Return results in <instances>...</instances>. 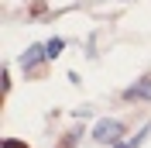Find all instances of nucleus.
Returning a JSON list of instances; mask_svg holds the SVG:
<instances>
[{
  "mask_svg": "<svg viewBox=\"0 0 151 148\" xmlns=\"http://www.w3.org/2000/svg\"><path fill=\"white\" fill-rule=\"evenodd\" d=\"M93 141H100V145H120L124 141V124L120 120H100L93 128Z\"/></svg>",
  "mask_w": 151,
  "mask_h": 148,
  "instance_id": "nucleus-1",
  "label": "nucleus"
},
{
  "mask_svg": "<svg viewBox=\"0 0 151 148\" xmlns=\"http://www.w3.org/2000/svg\"><path fill=\"white\" fill-rule=\"evenodd\" d=\"M124 100H127V103L151 100V73L141 76V79H134V86H127V90H124Z\"/></svg>",
  "mask_w": 151,
  "mask_h": 148,
  "instance_id": "nucleus-2",
  "label": "nucleus"
},
{
  "mask_svg": "<svg viewBox=\"0 0 151 148\" xmlns=\"http://www.w3.org/2000/svg\"><path fill=\"white\" fill-rule=\"evenodd\" d=\"M41 59H48V55H45V45H28V52L21 55V69H24V73H31V69H38V65H41Z\"/></svg>",
  "mask_w": 151,
  "mask_h": 148,
  "instance_id": "nucleus-3",
  "label": "nucleus"
},
{
  "mask_svg": "<svg viewBox=\"0 0 151 148\" xmlns=\"http://www.w3.org/2000/svg\"><path fill=\"white\" fill-rule=\"evenodd\" d=\"M148 134H151V124H144V128L137 131V134H134V138H127V141H120V145H117V148H137V145H141L144 138H148Z\"/></svg>",
  "mask_w": 151,
  "mask_h": 148,
  "instance_id": "nucleus-4",
  "label": "nucleus"
},
{
  "mask_svg": "<svg viewBox=\"0 0 151 148\" xmlns=\"http://www.w3.org/2000/svg\"><path fill=\"white\" fill-rule=\"evenodd\" d=\"M62 48H65L62 38H48V41H45V55H48V59H58V55H62Z\"/></svg>",
  "mask_w": 151,
  "mask_h": 148,
  "instance_id": "nucleus-5",
  "label": "nucleus"
},
{
  "mask_svg": "<svg viewBox=\"0 0 151 148\" xmlns=\"http://www.w3.org/2000/svg\"><path fill=\"white\" fill-rule=\"evenodd\" d=\"M79 134H83V128H79V131H69V138H65V141H62V148H72V145H76V141H79Z\"/></svg>",
  "mask_w": 151,
  "mask_h": 148,
  "instance_id": "nucleus-6",
  "label": "nucleus"
},
{
  "mask_svg": "<svg viewBox=\"0 0 151 148\" xmlns=\"http://www.w3.org/2000/svg\"><path fill=\"white\" fill-rule=\"evenodd\" d=\"M0 148H28V145L17 141V138H4V141H0Z\"/></svg>",
  "mask_w": 151,
  "mask_h": 148,
  "instance_id": "nucleus-7",
  "label": "nucleus"
}]
</instances>
